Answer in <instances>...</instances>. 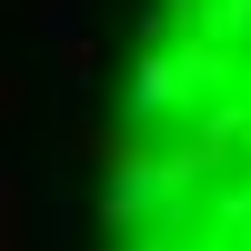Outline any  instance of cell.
<instances>
[{"label":"cell","mask_w":251,"mask_h":251,"mask_svg":"<svg viewBox=\"0 0 251 251\" xmlns=\"http://www.w3.org/2000/svg\"><path fill=\"white\" fill-rule=\"evenodd\" d=\"M131 251H251V0H161L111 141Z\"/></svg>","instance_id":"cell-1"}]
</instances>
